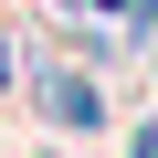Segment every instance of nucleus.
<instances>
[{"label": "nucleus", "instance_id": "f257e3e1", "mask_svg": "<svg viewBox=\"0 0 158 158\" xmlns=\"http://www.w3.org/2000/svg\"><path fill=\"white\" fill-rule=\"evenodd\" d=\"M42 116H63V127H95V85H85V74H42Z\"/></svg>", "mask_w": 158, "mask_h": 158}, {"label": "nucleus", "instance_id": "f03ea898", "mask_svg": "<svg viewBox=\"0 0 158 158\" xmlns=\"http://www.w3.org/2000/svg\"><path fill=\"white\" fill-rule=\"evenodd\" d=\"M137 158H158V137H137Z\"/></svg>", "mask_w": 158, "mask_h": 158}]
</instances>
